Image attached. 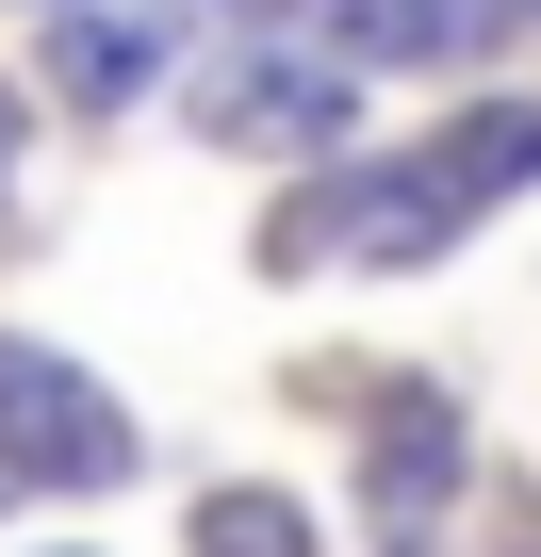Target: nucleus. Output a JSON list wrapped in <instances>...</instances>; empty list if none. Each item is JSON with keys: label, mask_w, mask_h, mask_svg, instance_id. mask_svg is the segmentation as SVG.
Returning <instances> with one entry per match:
<instances>
[{"label": "nucleus", "mask_w": 541, "mask_h": 557, "mask_svg": "<svg viewBox=\"0 0 541 557\" xmlns=\"http://www.w3.org/2000/svg\"><path fill=\"white\" fill-rule=\"evenodd\" d=\"M148 443H132V410L66 361V345H34V329H0V492H115Z\"/></svg>", "instance_id": "nucleus-1"}, {"label": "nucleus", "mask_w": 541, "mask_h": 557, "mask_svg": "<svg viewBox=\"0 0 541 557\" xmlns=\"http://www.w3.org/2000/svg\"><path fill=\"white\" fill-rule=\"evenodd\" d=\"M197 132H213V148H246V164H312V148H345V132H361V83H345L329 50H246V66H213V83H197Z\"/></svg>", "instance_id": "nucleus-2"}, {"label": "nucleus", "mask_w": 541, "mask_h": 557, "mask_svg": "<svg viewBox=\"0 0 541 557\" xmlns=\"http://www.w3.org/2000/svg\"><path fill=\"white\" fill-rule=\"evenodd\" d=\"M443 492H459V394L394 377L378 426H361V524H378V557H427L443 541Z\"/></svg>", "instance_id": "nucleus-3"}, {"label": "nucleus", "mask_w": 541, "mask_h": 557, "mask_svg": "<svg viewBox=\"0 0 541 557\" xmlns=\"http://www.w3.org/2000/svg\"><path fill=\"white\" fill-rule=\"evenodd\" d=\"M312 213H329V246H345V262H443V246H459V197L427 181V148H410V164H361V181H329Z\"/></svg>", "instance_id": "nucleus-4"}, {"label": "nucleus", "mask_w": 541, "mask_h": 557, "mask_svg": "<svg viewBox=\"0 0 541 557\" xmlns=\"http://www.w3.org/2000/svg\"><path fill=\"white\" fill-rule=\"evenodd\" d=\"M525 0H329V66H476Z\"/></svg>", "instance_id": "nucleus-5"}, {"label": "nucleus", "mask_w": 541, "mask_h": 557, "mask_svg": "<svg viewBox=\"0 0 541 557\" xmlns=\"http://www.w3.org/2000/svg\"><path fill=\"white\" fill-rule=\"evenodd\" d=\"M148 17H132V0H50V83L83 99V115H115V99H148Z\"/></svg>", "instance_id": "nucleus-6"}, {"label": "nucleus", "mask_w": 541, "mask_h": 557, "mask_svg": "<svg viewBox=\"0 0 541 557\" xmlns=\"http://www.w3.org/2000/svg\"><path fill=\"white\" fill-rule=\"evenodd\" d=\"M427 181H443L459 213L525 197V181H541V115H525V99H492V115H443V132H427Z\"/></svg>", "instance_id": "nucleus-7"}, {"label": "nucleus", "mask_w": 541, "mask_h": 557, "mask_svg": "<svg viewBox=\"0 0 541 557\" xmlns=\"http://www.w3.org/2000/svg\"><path fill=\"white\" fill-rule=\"evenodd\" d=\"M181 541H197V557H312V508H296V492H213Z\"/></svg>", "instance_id": "nucleus-8"}, {"label": "nucleus", "mask_w": 541, "mask_h": 557, "mask_svg": "<svg viewBox=\"0 0 541 557\" xmlns=\"http://www.w3.org/2000/svg\"><path fill=\"white\" fill-rule=\"evenodd\" d=\"M213 17H312V0H213Z\"/></svg>", "instance_id": "nucleus-9"}]
</instances>
